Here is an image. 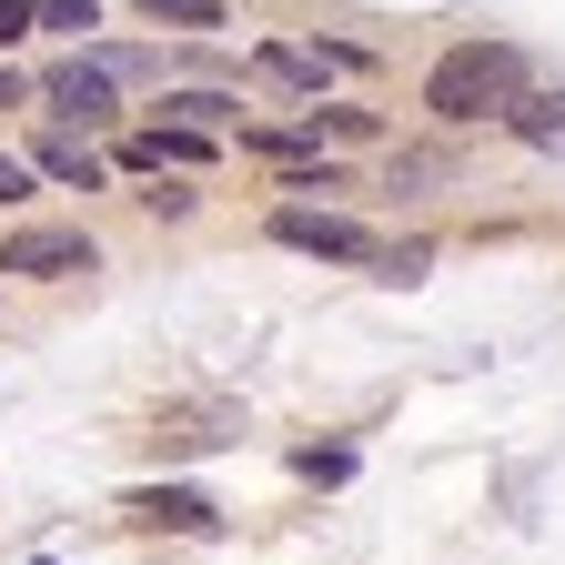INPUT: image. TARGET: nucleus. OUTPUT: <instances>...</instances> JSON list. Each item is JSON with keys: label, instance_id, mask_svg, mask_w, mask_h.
<instances>
[{"label": "nucleus", "instance_id": "nucleus-3", "mask_svg": "<svg viewBox=\"0 0 565 565\" xmlns=\"http://www.w3.org/2000/svg\"><path fill=\"white\" fill-rule=\"evenodd\" d=\"M263 233H273L282 253H303V263H343V273H364V263L384 253V233H374V223H353V212H333V202H273V212H263Z\"/></svg>", "mask_w": 565, "mask_h": 565}, {"label": "nucleus", "instance_id": "nucleus-7", "mask_svg": "<svg viewBox=\"0 0 565 565\" xmlns=\"http://www.w3.org/2000/svg\"><path fill=\"white\" fill-rule=\"evenodd\" d=\"M51 192H111V152L102 141H71V131H31V152H21Z\"/></svg>", "mask_w": 565, "mask_h": 565}, {"label": "nucleus", "instance_id": "nucleus-16", "mask_svg": "<svg viewBox=\"0 0 565 565\" xmlns=\"http://www.w3.org/2000/svg\"><path fill=\"white\" fill-rule=\"evenodd\" d=\"M41 31L71 41V51H92L102 41V0H41Z\"/></svg>", "mask_w": 565, "mask_h": 565}, {"label": "nucleus", "instance_id": "nucleus-9", "mask_svg": "<svg viewBox=\"0 0 565 565\" xmlns=\"http://www.w3.org/2000/svg\"><path fill=\"white\" fill-rule=\"evenodd\" d=\"M445 182H465V152H455V141H394V152H384V192H404V202L445 192Z\"/></svg>", "mask_w": 565, "mask_h": 565}, {"label": "nucleus", "instance_id": "nucleus-15", "mask_svg": "<svg viewBox=\"0 0 565 565\" xmlns=\"http://www.w3.org/2000/svg\"><path fill=\"white\" fill-rule=\"evenodd\" d=\"M374 282H394V294H404V282H424V273H435V243H424V233H404V243H384L374 263H364Z\"/></svg>", "mask_w": 565, "mask_h": 565}, {"label": "nucleus", "instance_id": "nucleus-20", "mask_svg": "<svg viewBox=\"0 0 565 565\" xmlns=\"http://www.w3.org/2000/svg\"><path fill=\"white\" fill-rule=\"evenodd\" d=\"M282 192H343V162L323 152V162H294V172H282Z\"/></svg>", "mask_w": 565, "mask_h": 565}, {"label": "nucleus", "instance_id": "nucleus-12", "mask_svg": "<svg viewBox=\"0 0 565 565\" xmlns=\"http://www.w3.org/2000/svg\"><path fill=\"white\" fill-rule=\"evenodd\" d=\"M152 31H182V41H202V31H233V0H131Z\"/></svg>", "mask_w": 565, "mask_h": 565}, {"label": "nucleus", "instance_id": "nucleus-6", "mask_svg": "<svg viewBox=\"0 0 565 565\" xmlns=\"http://www.w3.org/2000/svg\"><path fill=\"white\" fill-rule=\"evenodd\" d=\"M243 82L313 111V102H323V61H313V41H253V51H243Z\"/></svg>", "mask_w": 565, "mask_h": 565}, {"label": "nucleus", "instance_id": "nucleus-14", "mask_svg": "<svg viewBox=\"0 0 565 565\" xmlns=\"http://www.w3.org/2000/svg\"><path fill=\"white\" fill-rule=\"evenodd\" d=\"M313 61L343 71V82H374V71H384V51H374V41H353V31H313Z\"/></svg>", "mask_w": 565, "mask_h": 565}, {"label": "nucleus", "instance_id": "nucleus-23", "mask_svg": "<svg viewBox=\"0 0 565 565\" xmlns=\"http://www.w3.org/2000/svg\"><path fill=\"white\" fill-rule=\"evenodd\" d=\"M31 565H51V555H31Z\"/></svg>", "mask_w": 565, "mask_h": 565}, {"label": "nucleus", "instance_id": "nucleus-22", "mask_svg": "<svg viewBox=\"0 0 565 565\" xmlns=\"http://www.w3.org/2000/svg\"><path fill=\"white\" fill-rule=\"evenodd\" d=\"M21 111H31V71L0 61V121H21Z\"/></svg>", "mask_w": 565, "mask_h": 565}, {"label": "nucleus", "instance_id": "nucleus-19", "mask_svg": "<svg viewBox=\"0 0 565 565\" xmlns=\"http://www.w3.org/2000/svg\"><path fill=\"white\" fill-rule=\"evenodd\" d=\"M21 202H41V172L21 152H0V212H21Z\"/></svg>", "mask_w": 565, "mask_h": 565}, {"label": "nucleus", "instance_id": "nucleus-2", "mask_svg": "<svg viewBox=\"0 0 565 565\" xmlns=\"http://www.w3.org/2000/svg\"><path fill=\"white\" fill-rule=\"evenodd\" d=\"M31 121H41V131H71V141H121V131H131L121 82H111L92 51H61L51 71H31Z\"/></svg>", "mask_w": 565, "mask_h": 565}, {"label": "nucleus", "instance_id": "nucleus-18", "mask_svg": "<svg viewBox=\"0 0 565 565\" xmlns=\"http://www.w3.org/2000/svg\"><path fill=\"white\" fill-rule=\"evenodd\" d=\"M294 475L303 484H343L353 475V445H294Z\"/></svg>", "mask_w": 565, "mask_h": 565}, {"label": "nucleus", "instance_id": "nucleus-1", "mask_svg": "<svg viewBox=\"0 0 565 565\" xmlns=\"http://www.w3.org/2000/svg\"><path fill=\"white\" fill-rule=\"evenodd\" d=\"M525 92H535V61H525V41H505V31H465V41H445L435 61H424V82H414L424 121H445V131L505 121Z\"/></svg>", "mask_w": 565, "mask_h": 565}, {"label": "nucleus", "instance_id": "nucleus-5", "mask_svg": "<svg viewBox=\"0 0 565 565\" xmlns=\"http://www.w3.org/2000/svg\"><path fill=\"white\" fill-rule=\"evenodd\" d=\"M141 121H172V131H202V141H243L253 131V111H243L233 82H162Z\"/></svg>", "mask_w": 565, "mask_h": 565}, {"label": "nucleus", "instance_id": "nucleus-17", "mask_svg": "<svg viewBox=\"0 0 565 565\" xmlns=\"http://www.w3.org/2000/svg\"><path fill=\"white\" fill-rule=\"evenodd\" d=\"M141 212H152V223H192V212H202V192H192L182 172H162L152 192H141Z\"/></svg>", "mask_w": 565, "mask_h": 565}, {"label": "nucleus", "instance_id": "nucleus-4", "mask_svg": "<svg viewBox=\"0 0 565 565\" xmlns=\"http://www.w3.org/2000/svg\"><path fill=\"white\" fill-rule=\"evenodd\" d=\"M0 273L11 282H71V273H102V243L82 223H21V233H0Z\"/></svg>", "mask_w": 565, "mask_h": 565}, {"label": "nucleus", "instance_id": "nucleus-21", "mask_svg": "<svg viewBox=\"0 0 565 565\" xmlns=\"http://www.w3.org/2000/svg\"><path fill=\"white\" fill-rule=\"evenodd\" d=\"M41 31V0H0V51H21Z\"/></svg>", "mask_w": 565, "mask_h": 565}, {"label": "nucleus", "instance_id": "nucleus-13", "mask_svg": "<svg viewBox=\"0 0 565 565\" xmlns=\"http://www.w3.org/2000/svg\"><path fill=\"white\" fill-rule=\"evenodd\" d=\"M505 131H515V141H565V92H545V82H535V92L505 111Z\"/></svg>", "mask_w": 565, "mask_h": 565}, {"label": "nucleus", "instance_id": "nucleus-8", "mask_svg": "<svg viewBox=\"0 0 565 565\" xmlns=\"http://www.w3.org/2000/svg\"><path fill=\"white\" fill-rule=\"evenodd\" d=\"M121 515L162 525V535H212V525H223V505H212L202 484H131V494H121Z\"/></svg>", "mask_w": 565, "mask_h": 565}, {"label": "nucleus", "instance_id": "nucleus-11", "mask_svg": "<svg viewBox=\"0 0 565 565\" xmlns=\"http://www.w3.org/2000/svg\"><path fill=\"white\" fill-rule=\"evenodd\" d=\"M92 61L111 71V82H121V102H131V92H162V82H172V51H162V41H111V31H102V41H92Z\"/></svg>", "mask_w": 565, "mask_h": 565}, {"label": "nucleus", "instance_id": "nucleus-10", "mask_svg": "<svg viewBox=\"0 0 565 565\" xmlns=\"http://www.w3.org/2000/svg\"><path fill=\"white\" fill-rule=\"evenodd\" d=\"M294 121H303L313 152H364V141H384V111H374V102H313V111H294Z\"/></svg>", "mask_w": 565, "mask_h": 565}]
</instances>
